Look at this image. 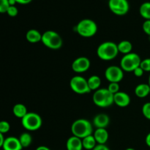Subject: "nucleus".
Listing matches in <instances>:
<instances>
[{
    "label": "nucleus",
    "instance_id": "18",
    "mask_svg": "<svg viewBox=\"0 0 150 150\" xmlns=\"http://www.w3.org/2000/svg\"><path fill=\"white\" fill-rule=\"evenodd\" d=\"M150 93V86L146 83H141L135 88V94L141 98H146Z\"/></svg>",
    "mask_w": 150,
    "mask_h": 150
},
{
    "label": "nucleus",
    "instance_id": "22",
    "mask_svg": "<svg viewBox=\"0 0 150 150\" xmlns=\"http://www.w3.org/2000/svg\"><path fill=\"white\" fill-rule=\"evenodd\" d=\"M82 144H83V149L87 150H92L98 145L93 135H91L82 139Z\"/></svg>",
    "mask_w": 150,
    "mask_h": 150
},
{
    "label": "nucleus",
    "instance_id": "31",
    "mask_svg": "<svg viewBox=\"0 0 150 150\" xmlns=\"http://www.w3.org/2000/svg\"><path fill=\"white\" fill-rule=\"evenodd\" d=\"M142 28H143V30L144 32V33L150 37V20L145 21L143 23Z\"/></svg>",
    "mask_w": 150,
    "mask_h": 150
},
{
    "label": "nucleus",
    "instance_id": "38",
    "mask_svg": "<svg viewBox=\"0 0 150 150\" xmlns=\"http://www.w3.org/2000/svg\"><path fill=\"white\" fill-rule=\"evenodd\" d=\"M9 3H10V6H15V4H16V0H9Z\"/></svg>",
    "mask_w": 150,
    "mask_h": 150
},
{
    "label": "nucleus",
    "instance_id": "13",
    "mask_svg": "<svg viewBox=\"0 0 150 150\" xmlns=\"http://www.w3.org/2000/svg\"><path fill=\"white\" fill-rule=\"evenodd\" d=\"M114 103L119 107L125 108L128 106L130 103V97L127 93L125 92H119L114 94Z\"/></svg>",
    "mask_w": 150,
    "mask_h": 150
},
{
    "label": "nucleus",
    "instance_id": "23",
    "mask_svg": "<svg viewBox=\"0 0 150 150\" xmlns=\"http://www.w3.org/2000/svg\"><path fill=\"white\" fill-rule=\"evenodd\" d=\"M139 13L146 20H150V2H144L139 8Z\"/></svg>",
    "mask_w": 150,
    "mask_h": 150
},
{
    "label": "nucleus",
    "instance_id": "11",
    "mask_svg": "<svg viewBox=\"0 0 150 150\" xmlns=\"http://www.w3.org/2000/svg\"><path fill=\"white\" fill-rule=\"evenodd\" d=\"M90 60L85 57H78L72 64V69L75 73H82L86 72L90 67Z\"/></svg>",
    "mask_w": 150,
    "mask_h": 150
},
{
    "label": "nucleus",
    "instance_id": "16",
    "mask_svg": "<svg viewBox=\"0 0 150 150\" xmlns=\"http://www.w3.org/2000/svg\"><path fill=\"white\" fill-rule=\"evenodd\" d=\"M93 136L98 144H105L108 139V133L105 128H96Z\"/></svg>",
    "mask_w": 150,
    "mask_h": 150
},
{
    "label": "nucleus",
    "instance_id": "37",
    "mask_svg": "<svg viewBox=\"0 0 150 150\" xmlns=\"http://www.w3.org/2000/svg\"><path fill=\"white\" fill-rule=\"evenodd\" d=\"M35 150H51V149L45 146H38V147Z\"/></svg>",
    "mask_w": 150,
    "mask_h": 150
},
{
    "label": "nucleus",
    "instance_id": "25",
    "mask_svg": "<svg viewBox=\"0 0 150 150\" xmlns=\"http://www.w3.org/2000/svg\"><path fill=\"white\" fill-rule=\"evenodd\" d=\"M10 7L9 0H0V13H7V10Z\"/></svg>",
    "mask_w": 150,
    "mask_h": 150
},
{
    "label": "nucleus",
    "instance_id": "4",
    "mask_svg": "<svg viewBox=\"0 0 150 150\" xmlns=\"http://www.w3.org/2000/svg\"><path fill=\"white\" fill-rule=\"evenodd\" d=\"M76 32L83 38H92L98 32V25L92 19H83L78 23Z\"/></svg>",
    "mask_w": 150,
    "mask_h": 150
},
{
    "label": "nucleus",
    "instance_id": "14",
    "mask_svg": "<svg viewBox=\"0 0 150 150\" xmlns=\"http://www.w3.org/2000/svg\"><path fill=\"white\" fill-rule=\"evenodd\" d=\"M109 122V117L105 114H97L92 120V124L96 128H105Z\"/></svg>",
    "mask_w": 150,
    "mask_h": 150
},
{
    "label": "nucleus",
    "instance_id": "15",
    "mask_svg": "<svg viewBox=\"0 0 150 150\" xmlns=\"http://www.w3.org/2000/svg\"><path fill=\"white\" fill-rule=\"evenodd\" d=\"M67 150H82L83 149L82 139L73 136L69 138L66 143Z\"/></svg>",
    "mask_w": 150,
    "mask_h": 150
},
{
    "label": "nucleus",
    "instance_id": "7",
    "mask_svg": "<svg viewBox=\"0 0 150 150\" xmlns=\"http://www.w3.org/2000/svg\"><path fill=\"white\" fill-rule=\"evenodd\" d=\"M22 126L29 131H35L39 130L42 124V120L39 114L29 112L21 119Z\"/></svg>",
    "mask_w": 150,
    "mask_h": 150
},
{
    "label": "nucleus",
    "instance_id": "20",
    "mask_svg": "<svg viewBox=\"0 0 150 150\" xmlns=\"http://www.w3.org/2000/svg\"><path fill=\"white\" fill-rule=\"evenodd\" d=\"M117 47H118L119 52L125 55L131 53L132 49H133L132 43L128 40H122L117 44Z\"/></svg>",
    "mask_w": 150,
    "mask_h": 150
},
{
    "label": "nucleus",
    "instance_id": "9",
    "mask_svg": "<svg viewBox=\"0 0 150 150\" xmlns=\"http://www.w3.org/2000/svg\"><path fill=\"white\" fill-rule=\"evenodd\" d=\"M108 7L114 14L117 16H124L128 13L130 4L127 0H109Z\"/></svg>",
    "mask_w": 150,
    "mask_h": 150
},
{
    "label": "nucleus",
    "instance_id": "34",
    "mask_svg": "<svg viewBox=\"0 0 150 150\" xmlns=\"http://www.w3.org/2000/svg\"><path fill=\"white\" fill-rule=\"evenodd\" d=\"M18 4H29L32 0H16Z\"/></svg>",
    "mask_w": 150,
    "mask_h": 150
},
{
    "label": "nucleus",
    "instance_id": "28",
    "mask_svg": "<svg viewBox=\"0 0 150 150\" xmlns=\"http://www.w3.org/2000/svg\"><path fill=\"white\" fill-rule=\"evenodd\" d=\"M140 67L144 72H150V58H146L142 60Z\"/></svg>",
    "mask_w": 150,
    "mask_h": 150
},
{
    "label": "nucleus",
    "instance_id": "8",
    "mask_svg": "<svg viewBox=\"0 0 150 150\" xmlns=\"http://www.w3.org/2000/svg\"><path fill=\"white\" fill-rule=\"evenodd\" d=\"M70 86L72 90L79 95H84L91 92L86 79L80 76H76L70 79Z\"/></svg>",
    "mask_w": 150,
    "mask_h": 150
},
{
    "label": "nucleus",
    "instance_id": "29",
    "mask_svg": "<svg viewBox=\"0 0 150 150\" xmlns=\"http://www.w3.org/2000/svg\"><path fill=\"white\" fill-rule=\"evenodd\" d=\"M107 89H108L111 93H113L114 95V94L120 92V84H119V83L112 82V83H109V85H108Z\"/></svg>",
    "mask_w": 150,
    "mask_h": 150
},
{
    "label": "nucleus",
    "instance_id": "40",
    "mask_svg": "<svg viewBox=\"0 0 150 150\" xmlns=\"http://www.w3.org/2000/svg\"><path fill=\"white\" fill-rule=\"evenodd\" d=\"M148 84H149V86H150V75H149V83H148Z\"/></svg>",
    "mask_w": 150,
    "mask_h": 150
},
{
    "label": "nucleus",
    "instance_id": "33",
    "mask_svg": "<svg viewBox=\"0 0 150 150\" xmlns=\"http://www.w3.org/2000/svg\"><path fill=\"white\" fill-rule=\"evenodd\" d=\"M92 150H110L105 144H98Z\"/></svg>",
    "mask_w": 150,
    "mask_h": 150
},
{
    "label": "nucleus",
    "instance_id": "30",
    "mask_svg": "<svg viewBox=\"0 0 150 150\" xmlns=\"http://www.w3.org/2000/svg\"><path fill=\"white\" fill-rule=\"evenodd\" d=\"M7 13L10 17H16L18 13V10L16 6H10L7 10Z\"/></svg>",
    "mask_w": 150,
    "mask_h": 150
},
{
    "label": "nucleus",
    "instance_id": "17",
    "mask_svg": "<svg viewBox=\"0 0 150 150\" xmlns=\"http://www.w3.org/2000/svg\"><path fill=\"white\" fill-rule=\"evenodd\" d=\"M42 34L36 29H29L26 34V40L31 43H37L42 40Z\"/></svg>",
    "mask_w": 150,
    "mask_h": 150
},
{
    "label": "nucleus",
    "instance_id": "35",
    "mask_svg": "<svg viewBox=\"0 0 150 150\" xmlns=\"http://www.w3.org/2000/svg\"><path fill=\"white\" fill-rule=\"evenodd\" d=\"M6 138L4 137V134L3 133H0V146H2V145L4 144V141H5Z\"/></svg>",
    "mask_w": 150,
    "mask_h": 150
},
{
    "label": "nucleus",
    "instance_id": "1",
    "mask_svg": "<svg viewBox=\"0 0 150 150\" xmlns=\"http://www.w3.org/2000/svg\"><path fill=\"white\" fill-rule=\"evenodd\" d=\"M73 136L83 139L87 136L93 135V124L85 119H79L73 122L71 126Z\"/></svg>",
    "mask_w": 150,
    "mask_h": 150
},
{
    "label": "nucleus",
    "instance_id": "19",
    "mask_svg": "<svg viewBox=\"0 0 150 150\" xmlns=\"http://www.w3.org/2000/svg\"><path fill=\"white\" fill-rule=\"evenodd\" d=\"M13 112L15 117L17 118L23 119L28 114L27 108L22 103H17L13 106Z\"/></svg>",
    "mask_w": 150,
    "mask_h": 150
},
{
    "label": "nucleus",
    "instance_id": "2",
    "mask_svg": "<svg viewBox=\"0 0 150 150\" xmlns=\"http://www.w3.org/2000/svg\"><path fill=\"white\" fill-rule=\"evenodd\" d=\"M117 44L111 41H106L98 46L97 55L103 61H111L115 59L119 54Z\"/></svg>",
    "mask_w": 150,
    "mask_h": 150
},
{
    "label": "nucleus",
    "instance_id": "24",
    "mask_svg": "<svg viewBox=\"0 0 150 150\" xmlns=\"http://www.w3.org/2000/svg\"><path fill=\"white\" fill-rule=\"evenodd\" d=\"M19 141L23 148L29 147L32 142V137L29 133H23L19 137Z\"/></svg>",
    "mask_w": 150,
    "mask_h": 150
},
{
    "label": "nucleus",
    "instance_id": "3",
    "mask_svg": "<svg viewBox=\"0 0 150 150\" xmlns=\"http://www.w3.org/2000/svg\"><path fill=\"white\" fill-rule=\"evenodd\" d=\"M114 95L108 89L100 88L94 93L92 100L97 106L100 108H108L114 103Z\"/></svg>",
    "mask_w": 150,
    "mask_h": 150
},
{
    "label": "nucleus",
    "instance_id": "10",
    "mask_svg": "<svg viewBox=\"0 0 150 150\" xmlns=\"http://www.w3.org/2000/svg\"><path fill=\"white\" fill-rule=\"evenodd\" d=\"M105 77L110 83H119L124 78V70L121 67L115 65L109 66L105 71Z\"/></svg>",
    "mask_w": 150,
    "mask_h": 150
},
{
    "label": "nucleus",
    "instance_id": "5",
    "mask_svg": "<svg viewBox=\"0 0 150 150\" xmlns=\"http://www.w3.org/2000/svg\"><path fill=\"white\" fill-rule=\"evenodd\" d=\"M41 42L47 48L53 50L59 49L63 44L61 36L52 30H48L42 34Z\"/></svg>",
    "mask_w": 150,
    "mask_h": 150
},
{
    "label": "nucleus",
    "instance_id": "21",
    "mask_svg": "<svg viewBox=\"0 0 150 150\" xmlns=\"http://www.w3.org/2000/svg\"><path fill=\"white\" fill-rule=\"evenodd\" d=\"M87 81L91 91H96L100 89V86L101 85V79L98 76L93 75L90 76L88 79Z\"/></svg>",
    "mask_w": 150,
    "mask_h": 150
},
{
    "label": "nucleus",
    "instance_id": "27",
    "mask_svg": "<svg viewBox=\"0 0 150 150\" xmlns=\"http://www.w3.org/2000/svg\"><path fill=\"white\" fill-rule=\"evenodd\" d=\"M142 114L144 117L150 120V102L146 103L142 107Z\"/></svg>",
    "mask_w": 150,
    "mask_h": 150
},
{
    "label": "nucleus",
    "instance_id": "36",
    "mask_svg": "<svg viewBox=\"0 0 150 150\" xmlns=\"http://www.w3.org/2000/svg\"><path fill=\"white\" fill-rule=\"evenodd\" d=\"M145 142H146V145H147L149 147H150V133H148L147 136H146V140H145Z\"/></svg>",
    "mask_w": 150,
    "mask_h": 150
},
{
    "label": "nucleus",
    "instance_id": "32",
    "mask_svg": "<svg viewBox=\"0 0 150 150\" xmlns=\"http://www.w3.org/2000/svg\"><path fill=\"white\" fill-rule=\"evenodd\" d=\"M144 71L143 69L141 67H137V68L133 71V73H134V75L136 77H142L144 75Z\"/></svg>",
    "mask_w": 150,
    "mask_h": 150
},
{
    "label": "nucleus",
    "instance_id": "6",
    "mask_svg": "<svg viewBox=\"0 0 150 150\" xmlns=\"http://www.w3.org/2000/svg\"><path fill=\"white\" fill-rule=\"evenodd\" d=\"M142 59L136 53L126 54L120 61V67L125 72H133L137 67H140Z\"/></svg>",
    "mask_w": 150,
    "mask_h": 150
},
{
    "label": "nucleus",
    "instance_id": "39",
    "mask_svg": "<svg viewBox=\"0 0 150 150\" xmlns=\"http://www.w3.org/2000/svg\"><path fill=\"white\" fill-rule=\"evenodd\" d=\"M126 150H136V149H133V148H128V149H127Z\"/></svg>",
    "mask_w": 150,
    "mask_h": 150
},
{
    "label": "nucleus",
    "instance_id": "26",
    "mask_svg": "<svg viewBox=\"0 0 150 150\" xmlns=\"http://www.w3.org/2000/svg\"><path fill=\"white\" fill-rule=\"evenodd\" d=\"M10 130V125L7 121H1L0 122V133H7Z\"/></svg>",
    "mask_w": 150,
    "mask_h": 150
},
{
    "label": "nucleus",
    "instance_id": "12",
    "mask_svg": "<svg viewBox=\"0 0 150 150\" xmlns=\"http://www.w3.org/2000/svg\"><path fill=\"white\" fill-rule=\"evenodd\" d=\"M1 148L3 150H21L23 149V146L19 141V139L14 136H10L6 138Z\"/></svg>",
    "mask_w": 150,
    "mask_h": 150
}]
</instances>
